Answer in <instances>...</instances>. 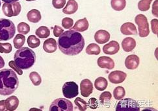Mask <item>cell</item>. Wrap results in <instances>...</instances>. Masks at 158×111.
Instances as JSON below:
<instances>
[{"mask_svg": "<svg viewBox=\"0 0 158 111\" xmlns=\"http://www.w3.org/2000/svg\"><path fill=\"white\" fill-rule=\"evenodd\" d=\"M57 45L63 54L74 56L83 51L85 40L81 33L72 29L63 32L59 37Z\"/></svg>", "mask_w": 158, "mask_h": 111, "instance_id": "1", "label": "cell"}, {"mask_svg": "<svg viewBox=\"0 0 158 111\" xmlns=\"http://www.w3.org/2000/svg\"><path fill=\"white\" fill-rule=\"evenodd\" d=\"M18 85L19 80L13 70L4 68L0 70V95H10L16 90Z\"/></svg>", "mask_w": 158, "mask_h": 111, "instance_id": "2", "label": "cell"}, {"mask_svg": "<svg viewBox=\"0 0 158 111\" xmlns=\"http://www.w3.org/2000/svg\"><path fill=\"white\" fill-rule=\"evenodd\" d=\"M36 55L31 49L26 47L20 48L16 51L14 61L22 70H28L34 65Z\"/></svg>", "mask_w": 158, "mask_h": 111, "instance_id": "3", "label": "cell"}, {"mask_svg": "<svg viewBox=\"0 0 158 111\" xmlns=\"http://www.w3.org/2000/svg\"><path fill=\"white\" fill-rule=\"evenodd\" d=\"M16 33L14 23L9 19H0V41H7L13 39Z\"/></svg>", "mask_w": 158, "mask_h": 111, "instance_id": "4", "label": "cell"}, {"mask_svg": "<svg viewBox=\"0 0 158 111\" xmlns=\"http://www.w3.org/2000/svg\"><path fill=\"white\" fill-rule=\"evenodd\" d=\"M115 110L116 111H139L140 107L138 103L132 99L123 98L117 103Z\"/></svg>", "mask_w": 158, "mask_h": 111, "instance_id": "5", "label": "cell"}, {"mask_svg": "<svg viewBox=\"0 0 158 111\" xmlns=\"http://www.w3.org/2000/svg\"><path fill=\"white\" fill-rule=\"evenodd\" d=\"M50 111H73L74 107L72 102L66 99L58 98L54 100L49 109Z\"/></svg>", "mask_w": 158, "mask_h": 111, "instance_id": "6", "label": "cell"}, {"mask_svg": "<svg viewBox=\"0 0 158 111\" xmlns=\"http://www.w3.org/2000/svg\"><path fill=\"white\" fill-rule=\"evenodd\" d=\"M135 23L138 26L139 35L141 38L148 36L150 33L149 25L147 18L143 14H138L135 18Z\"/></svg>", "mask_w": 158, "mask_h": 111, "instance_id": "7", "label": "cell"}, {"mask_svg": "<svg viewBox=\"0 0 158 111\" xmlns=\"http://www.w3.org/2000/svg\"><path fill=\"white\" fill-rule=\"evenodd\" d=\"M22 7L18 2L5 3L2 6V10L5 16L8 17L16 16L20 13Z\"/></svg>", "mask_w": 158, "mask_h": 111, "instance_id": "8", "label": "cell"}, {"mask_svg": "<svg viewBox=\"0 0 158 111\" xmlns=\"http://www.w3.org/2000/svg\"><path fill=\"white\" fill-rule=\"evenodd\" d=\"M63 96L67 99H72L79 94L78 85L73 81L65 83L62 88Z\"/></svg>", "mask_w": 158, "mask_h": 111, "instance_id": "9", "label": "cell"}, {"mask_svg": "<svg viewBox=\"0 0 158 111\" xmlns=\"http://www.w3.org/2000/svg\"><path fill=\"white\" fill-rule=\"evenodd\" d=\"M127 77V74L122 71L116 70L109 73L108 79L111 83L120 84L123 83Z\"/></svg>", "mask_w": 158, "mask_h": 111, "instance_id": "10", "label": "cell"}, {"mask_svg": "<svg viewBox=\"0 0 158 111\" xmlns=\"http://www.w3.org/2000/svg\"><path fill=\"white\" fill-rule=\"evenodd\" d=\"M81 94L85 97H88L93 92V84L89 79H83L80 84Z\"/></svg>", "mask_w": 158, "mask_h": 111, "instance_id": "11", "label": "cell"}, {"mask_svg": "<svg viewBox=\"0 0 158 111\" xmlns=\"http://www.w3.org/2000/svg\"><path fill=\"white\" fill-rule=\"evenodd\" d=\"M98 65L101 68H106L107 70H112L114 67V60L109 57H100L97 60Z\"/></svg>", "mask_w": 158, "mask_h": 111, "instance_id": "12", "label": "cell"}, {"mask_svg": "<svg viewBox=\"0 0 158 111\" xmlns=\"http://www.w3.org/2000/svg\"><path fill=\"white\" fill-rule=\"evenodd\" d=\"M120 45L117 41L112 40L103 47L104 53L107 55H114L119 51Z\"/></svg>", "mask_w": 158, "mask_h": 111, "instance_id": "13", "label": "cell"}, {"mask_svg": "<svg viewBox=\"0 0 158 111\" xmlns=\"http://www.w3.org/2000/svg\"><path fill=\"white\" fill-rule=\"evenodd\" d=\"M140 60L135 55H130L125 60V66L128 70H135L139 65Z\"/></svg>", "mask_w": 158, "mask_h": 111, "instance_id": "14", "label": "cell"}, {"mask_svg": "<svg viewBox=\"0 0 158 111\" xmlns=\"http://www.w3.org/2000/svg\"><path fill=\"white\" fill-rule=\"evenodd\" d=\"M110 34L106 30H99L94 35L95 41L100 44H104L109 41Z\"/></svg>", "mask_w": 158, "mask_h": 111, "instance_id": "15", "label": "cell"}, {"mask_svg": "<svg viewBox=\"0 0 158 111\" xmlns=\"http://www.w3.org/2000/svg\"><path fill=\"white\" fill-rule=\"evenodd\" d=\"M120 31L124 35H136L137 29L134 24L131 22H126L120 27Z\"/></svg>", "mask_w": 158, "mask_h": 111, "instance_id": "16", "label": "cell"}, {"mask_svg": "<svg viewBox=\"0 0 158 111\" xmlns=\"http://www.w3.org/2000/svg\"><path fill=\"white\" fill-rule=\"evenodd\" d=\"M57 48V44L54 39L50 38L44 41L43 44L44 50L48 53H53L56 52Z\"/></svg>", "mask_w": 158, "mask_h": 111, "instance_id": "17", "label": "cell"}, {"mask_svg": "<svg viewBox=\"0 0 158 111\" xmlns=\"http://www.w3.org/2000/svg\"><path fill=\"white\" fill-rule=\"evenodd\" d=\"M122 47L125 52H130L136 47V41L131 37H127L123 40Z\"/></svg>", "mask_w": 158, "mask_h": 111, "instance_id": "18", "label": "cell"}, {"mask_svg": "<svg viewBox=\"0 0 158 111\" xmlns=\"http://www.w3.org/2000/svg\"><path fill=\"white\" fill-rule=\"evenodd\" d=\"M78 9V4L75 0H69L66 7L63 9V12L66 14H74Z\"/></svg>", "mask_w": 158, "mask_h": 111, "instance_id": "19", "label": "cell"}, {"mask_svg": "<svg viewBox=\"0 0 158 111\" xmlns=\"http://www.w3.org/2000/svg\"><path fill=\"white\" fill-rule=\"evenodd\" d=\"M89 26V23L87 21V19L86 18H84L83 19L77 21L74 25V26L73 27L72 29H74L78 32H83L88 29Z\"/></svg>", "mask_w": 158, "mask_h": 111, "instance_id": "20", "label": "cell"}, {"mask_svg": "<svg viewBox=\"0 0 158 111\" xmlns=\"http://www.w3.org/2000/svg\"><path fill=\"white\" fill-rule=\"evenodd\" d=\"M6 107L7 110H15L19 105V100L15 96H12L5 100Z\"/></svg>", "mask_w": 158, "mask_h": 111, "instance_id": "21", "label": "cell"}, {"mask_svg": "<svg viewBox=\"0 0 158 111\" xmlns=\"http://www.w3.org/2000/svg\"><path fill=\"white\" fill-rule=\"evenodd\" d=\"M27 20L31 23H38L39 21H40L42 16L39 10L36 9H32L28 12L27 14Z\"/></svg>", "mask_w": 158, "mask_h": 111, "instance_id": "22", "label": "cell"}, {"mask_svg": "<svg viewBox=\"0 0 158 111\" xmlns=\"http://www.w3.org/2000/svg\"><path fill=\"white\" fill-rule=\"evenodd\" d=\"M108 83L107 79L103 77H100L95 80L94 86L99 91H104L107 87Z\"/></svg>", "mask_w": 158, "mask_h": 111, "instance_id": "23", "label": "cell"}, {"mask_svg": "<svg viewBox=\"0 0 158 111\" xmlns=\"http://www.w3.org/2000/svg\"><path fill=\"white\" fill-rule=\"evenodd\" d=\"M111 7L116 11H121L125 9L126 5V0H111Z\"/></svg>", "mask_w": 158, "mask_h": 111, "instance_id": "24", "label": "cell"}, {"mask_svg": "<svg viewBox=\"0 0 158 111\" xmlns=\"http://www.w3.org/2000/svg\"><path fill=\"white\" fill-rule=\"evenodd\" d=\"M35 34L40 39H46L50 35V31L46 26H40L36 29Z\"/></svg>", "mask_w": 158, "mask_h": 111, "instance_id": "25", "label": "cell"}, {"mask_svg": "<svg viewBox=\"0 0 158 111\" xmlns=\"http://www.w3.org/2000/svg\"><path fill=\"white\" fill-rule=\"evenodd\" d=\"M26 37L22 34H18L15 37L13 40L14 46L16 49H20L25 44Z\"/></svg>", "mask_w": 158, "mask_h": 111, "instance_id": "26", "label": "cell"}, {"mask_svg": "<svg viewBox=\"0 0 158 111\" xmlns=\"http://www.w3.org/2000/svg\"><path fill=\"white\" fill-rule=\"evenodd\" d=\"M101 49L100 46L96 44H90L86 48V53L88 55H98L100 53Z\"/></svg>", "mask_w": 158, "mask_h": 111, "instance_id": "27", "label": "cell"}, {"mask_svg": "<svg viewBox=\"0 0 158 111\" xmlns=\"http://www.w3.org/2000/svg\"><path fill=\"white\" fill-rule=\"evenodd\" d=\"M27 44L31 48H36L40 44V40L35 35H30L27 39Z\"/></svg>", "mask_w": 158, "mask_h": 111, "instance_id": "28", "label": "cell"}, {"mask_svg": "<svg viewBox=\"0 0 158 111\" xmlns=\"http://www.w3.org/2000/svg\"><path fill=\"white\" fill-rule=\"evenodd\" d=\"M125 95L126 91L123 86H117V87L115 88L114 90H113L114 97L117 100H120L121 99L124 98Z\"/></svg>", "mask_w": 158, "mask_h": 111, "instance_id": "29", "label": "cell"}, {"mask_svg": "<svg viewBox=\"0 0 158 111\" xmlns=\"http://www.w3.org/2000/svg\"><path fill=\"white\" fill-rule=\"evenodd\" d=\"M29 79L31 80L32 83L35 86H39L42 83V78L39 73L36 72H32L29 74Z\"/></svg>", "mask_w": 158, "mask_h": 111, "instance_id": "30", "label": "cell"}, {"mask_svg": "<svg viewBox=\"0 0 158 111\" xmlns=\"http://www.w3.org/2000/svg\"><path fill=\"white\" fill-rule=\"evenodd\" d=\"M18 32L22 35H27L30 31V27L25 22H21L17 26Z\"/></svg>", "mask_w": 158, "mask_h": 111, "instance_id": "31", "label": "cell"}, {"mask_svg": "<svg viewBox=\"0 0 158 111\" xmlns=\"http://www.w3.org/2000/svg\"><path fill=\"white\" fill-rule=\"evenodd\" d=\"M152 0H141L138 3V9L141 11H147L150 8Z\"/></svg>", "mask_w": 158, "mask_h": 111, "instance_id": "32", "label": "cell"}, {"mask_svg": "<svg viewBox=\"0 0 158 111\" xmlns=\"http://www.w3.org/2000/svg\"><path fill=\"white\" fill-rule=\"evenodd\" d=\"M74 103L76 104V105L78 107L79 110L81 111L86 110L89 106V105L87 103V102L85 101H84L81 97H77L74 100Z\"/></svg>", "mask_w": 158, "mask_h": 111, "instance_id": "33", "label": "cell"}, {"mask_svg": "<svg viewBox=\"0 0 158 111\" xmlns=\"http://www.w3.org/2000/svg\"><path fill=\"white\" fill-rule=\"evenodd\" d=\"M13 47L10 43H0V53H10Z\"/></svg>", "mask_w": 158, "mask_h": 111, "instance_id": "34", "label": "cell"}, {"mask_svg": "<svg viewBox=\"0 0 158 111\" xmlns=\"http://www.w3.org/2000/svg\"><path fill=\"white\" fill-rule=\"evenodd\" d=\"M74 24V20L70 18H64L62 20V26L64 29H70Z\"/></svg>", "mask_w": 158, "mask_h": 111, "instance_id": "35", "label": "cell"}, {"mask_svg": "<svg viewBox=\"0 0 158 111\" xmlns=\"http://www.w3.org/2000/svg\"><path fill=\"white\" fill-rule=\"evenodd\" d=\"M112 97V95L109 92H104L100 96V100L102 103L109 101Z\"/></svg>", "mask_w": 158, "mask_h": 111, "instance_id": "36", "label": "cell"}, {"mask_svg": "<svg viewBox=\"0 0 158 111\" xmlns=\"http://www.w3.org/2000/svg\"><path fill=\"white\" fill-rule=\"evenodd\" d=\"M52 4L54 8L60 9L65 5L66 0H52Z\"/></svg>", "mask_w": 158, "mask_h": 111, "instance_id": "37", "label": "cell"}, {"mask_svg": "<svg viewBox=\"0 0 158 111\" xmlns=\"http://www.w3.org/2000/svg\"><path fill=\"white\" fill-rule=\"evenodd\" d=\"M9 66L10 68H13L14 70H15L16 72L18 74V75L22 76V74H23V71H22V70L21 68H20L16 65V64L15 63V61H13V60L9 61Z\"/></svg>", "mask_w": 158, "mask_h": 111, "instance_id": "38", "label": "cell"}, {"mask_svg": "<svg viewBox=\"0 0 158 111\" xmlns=\"http://www.w3.org/2000/svg\"><path fill=\"white\" fill-rule=\"evenodd\" d=\"M53 35L56 37H59L64 31L62 27H60V26H55L53 28Z\"/></svg>", "mask_w": 158, "mask_h": 111, "instance_id": "39", "label": "cell"}, {"mask_svg": "<svg viewBox=\"0 0 158 111\" xmlns=\"http://www.w3.org/2000/svg\"><path fill=\"white\" fill-rule=\"evenodd\" d=\"M157 24H158V20L157 19H153L151 21V27L152 32L157 35L158 34V29H157Z\"/></svg>", "mask_w": 158, "mask_h": 111, "instance_id": "40", "label": "cell"}, {"mask_svg": "<svg viewBox=\"0 0 158 111\" xmlns=\"http://www.w3.org/2000/svg\"><path fill=\"white\" fill-rule=\"evenodd\" d=\"M157 3H158V0H156L153 4V7H152V14L156 17L158 16H157Z\"/></svg>", "mask_w": 158, "mask_h": 111, "instance_id": "41", "label": "cell"}, {"mask_svg": "<svg viewBox=\"0 0 158 111\" xmlns=\"http://www.w3.org/2000/svg\"><path fill=\"white\" fill-rule=\"evenodd\" d=\"M6 110H7V107H6L5 100L0 101V111H5Z\"/></svg>", "mask_w": 158, "mask_h": 111, "instance_id": "42", "label": "cell"}, {"mask_svg": "<svg viewBox=\"0 0 158 111\" xmlns=\"http://www.w3.org/2000/svg\"><path fill=\"white\" fill-rule=\"evenodd\" d=\"M5 66V61L2 56H0V69Z\"/></svg>", "mask_w": 158, "mask_h": 111, "instance_id": "43", "label": "cell"}, {"mask_svg": "<svg viewBox=\"0 0 158 111\" xmlns=\"http://www.w3.org/2000/svg\"><path fill=\"white\" fill-rule=\"evenodd\" d=\"M4 3H12L14 2H18V0H2Z\"/></svg>", "mask_w": 158, "mask_h": 111, "instance_id": "44", "label": "cell"}, {"mask_svg": "<svg viewBox=\"0 0 158 111\" xmlns=\"http://www.w3.org/2000/svg\"><path fill=\"white\" fill-rule=\"evenodd\" d=\"M27 2H32V1H36V0H26Z\"/></svg>", "mask_w": 158, "mask_h": 111, "instance_id": "45", "label": "cell"}, {"mask_svg": "<svg viewBox=\"0 0 158 111\" xmlns=\"http://www.w3.org/2000/svg\"><path fill=\"white\" fill-rule=\"evenodd\" d=\"M0 5H1V2H0Z\"/></svg>", "mask_w": 158, "mask_h": 111, "instance_id": "46", "label": "cell"}]
</instances>
